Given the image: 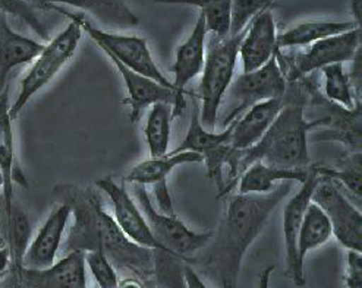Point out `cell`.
Here are the masks:
<instances>
[{"label": "cell", "mask_w": 362, "mask_h": 288, "mask_svg": "<svg viewBox=\"0 0 362 288\" xmlns=\"http://www.w3.org/2000/svg\"><path fill=\"white\" fill-rule=\"evenodd\" d=\"M11 266V253L8 248H0V277H4Z\"/></svg>", "instance_id": "38"}, {"label": "cell", "mask_w": 362, "mask_h": 288, "mask_svg": "<svg viewBox=\"0 0 362 288\" xmlns=\"http://www.w3.org/2000/svg\"><path fill=\"white\" fill-rule=\"evenodd\" d=\"M28 2L35 9L42 11L49 5L81 9L109 27L132 28L139 24V18L128 6L127 0H28Z\"/></svg>", "instance_id": "23"}, {"label": "cell", "mask_w": 362, "mask_h": 288, "mask_svg": "<svg viewBox=\"0 0 362 288\" xmlns=\"http://www.w3.org/2000/svg\"><path fill=\"white\" fill-rule=\"evenodd\" d=\"M307 102L308 92L303 79L288 82L285 106L273 125L254 147L240 151L239 176L255 161L292 170H303L311 166L308 133L320 128H327L330 117L321 116L315 120H307L304 113Z\"/></svg>", "instance_id": "3"}, {"label": "cell", "mask_w": 362, "mask_h": 288, "mask_svg": "<svg viewBox=\"0 0 362 288\" xmlns=\"http://www.w3.org/2000/svg\"><path fill=\"white\" fill-rule=\"evenodd\" d=\"M318 180L317 164L311 166L308 179L300 183V189L289 199L284 208V239H285V251H286V274L291 277L292 282L296 287L305 285L304 265L298 259V234L303 222L305 210L311 202V196Z\"/></svg>", "instance_id": "15"}, {"label": "cell", "mask_w": 362, "mask_h": 288, "mask_svg": "<svg viewBox=\"0 0 362 288\" xmlns=\"http://www.w3.org/2000/svg\"><path fill=\"white\" fill-rule=\"evenodd\" d=\"M286 88L288 80L279 66L274 53L264 66L248 73L243 72V75L232 80L226 92L230 101V110H228L226 117L223 119V126L226 128L230 125L232 121L243 116L252 106L258 104V102L284 98Z\"/></svg>", "instance_id": "10"}, {"label": "cell", "mask_w": 362, "mask_h": 288, "mask_svg": "<svg viewBox=\"0 0 362 288\" xmlns=\"http://www.w3.org/2000/svg\"><path fill=\"white\" fill-rule=\"evenodd\" d=\"M245 31L238 35L207 38L206 64L199 84V120L206 129L214 131L222 101L230 87L239 59V46Z\"/></svg>", "instance_id": "5"}, {"label": "cell", "mask_w": 362, "mask_h": 288, "mask_svg": "<svg viewBox=\"0 0 362 288\" xmlns=\"http://www.w3.org/2000/svg\"><path fill=\"white\" fill-rule=\"evenodd\" d=\"M134 200L146 217L148 227L157 241L175 258L191 263V253L204 249L213 237V230L194 232L177 218L160 212L150 199L143 184H134Z\"/></svg>", "instance_id": "9"}, {"label": "cell", "mask_w": 362, "mask_h": 288, "mask_svg": "<svg viewBox=\"0 0 362 288\" xmlns=\"http://www.w3.org/2000/svg\"><path fill=\"white\" fill-rule=\"evenodd\" d=\"M18 288H88L84 252H68L49 268H21L15 274Z\"/></svg>", "instance_id": "16"}, {"label": "cell", "mask_w": 362, "mask_h": 288, "mask_svg": "<svg viewBox=\"0 0 362 288\" xmlns=\"http://www.w3.org/2000/svg\"><path fill=\"white\" fill-rule=\"evenodd\" d=\"M43 47L45 43L13 31L8 15L0 13V91L8 85L11 72L23 65L33 64Z\"/></svg>", "instance_id": "21"}, {"label": "cell", "mask_w": 362, "mask_h": 288, "mask_svg": "<svg viewBox=\"0 0 362 288\" xmlns=\"http://www.w3.org/2000/svg\"><path fill=\"white\" fill-rule=\"evenodd\" d=\"M300 79H303V84L308 92V101H311L314 107L329 110L325 116L330 117V125L321 132H317L313 136V140L340 142L344 143L349 152H361V100L356 101V106L354 109L348 110L329 101L320 91V87L313 76L308 75Z\"/></svg>", "instance_id": "12"}, {"label": "cell", "mask_w": 362, "mask_h": 288, "mask_svg": "<svg viewBox=\"0 0 362 288\" xmlns=\"http://www.w3.org/2000/svg\"><path fill=\"white\" fill-rule=\"evenodd\" d=\"M277 27L272 6L261 11L247 27L239 46L243 72L248 73L264 66L277 52Z\"/></svg>", "instance_id": "19"}, {"label": "cell", "mask_w": 362, "mask_h": 288, "mask_svg": "<svg viewBox=\"0 0 362 288\" xmlns=\"http://www.w3.org/2000/svg\"><path fill=\"white\" fill-rule=\"evenodd\" d=\"M295 181H284L263 195H232L225 215L206 246L203 268L222 288H236L240 266L250 246L269 222L273 211L286 199Z\"/></svg>", "instance_id": "1"}, {"label": "cell", "mask_w": 362, "mask_h": 288, "mask_svg": "<svg viewBox=\"0 0 362 288\" xmlns=\"http://www.w3.org/2000/svg\"><path fill=\"white\" fill-rule=\"evenodd\" d=\"M209 31L206 27L204 15L199 12L195 25L188 38L176 49L175 64L170 68L173 73L172 85L176 92V102L172 107L173 119L182 114L185 110V87L192 79L201 75L206 64Z\"/></svg>", "instance_id": "13"}, {"label": "cell", "mask_w": 362, "mask_h": 288, "mask_svg": "<svg viewBox=\"0 0 362 288\" xmlns=\"http://www.w3.org/2000/svg\"><path fill=\"white\" fill-rule=\"evenodd\" d=\"M285 106L284 98L267 100L248 109L243 116L233 121V129L230 136V145L235 150L244 151L264 136L273 121L279 116L280 110Z\"/></svg>", "instance_id": "22"}, {"label": "cell", "mask_w": 362, "mask_h": 288, "mask_svg": "<svg viewBox=\"0 0 362 288\" xmlns=\"http://www.w3.org/2000/svg\"><path fill=\"white\" fill-rule=\"evenodd\" d=\"M153 2L198 8L204 15L209 34L214 37H228L230 34L232 0H153Z\"/></svg>", "instance_id": "29"}, {"label": "cell", "mask_w": 362, "mask_h": 288, "mask_svg": "<svg viewBox=\"0 0 362 288\" xmlns=\"http://www.w3.org/2000/svg\"><path fill=\"white\" fill-rule=\"evenodd\" d=\"M233 129V121L222 132L209 131L199 120V107L197 101L191 110L189 126L184 140L179 143L172 152L191 151L203 157L207 167V176L216 181L218 188V196L229 195L235 183L239 179V158L240 151L232 148L230 136Z\"/></svg>", "instance_id": "4"}, {"label": "cell", "mask_w": 362, "mask_h": 288, "mask_svg": "<svg viewBox=\"0 0 362 288\" xmlns=\"http://www.w3.org/2000/svg\"><path fill=\"white\" fill-rule=\"evenodd\" d=\"M9 85L0 91V170L4 174V224L11 218L13 210V184L18 183L21 186H28L24 174L16 167V148H15V133L13 120L11 117V97Z\"/></svg>", "instance_id": "18"}, {"label": "cell", "mask_w": 362, "mask_h": 288, "mask_svg": "<svg viewBox=\"0 0 362 288\" xmlns=\"http://www.w3.org/2000/svg\"><path fill=\"white\" fill-rule=\"evenodd\" d=\"M273 4L274 0H232L230 35L244 32L258 13Z\"/></svg>", "instance_id": "32"}, {"label": "cell", "mask_w": 362, "mask_h": 288, "mask_svg": "<svg viewBox=\"0 0 362 288\" xmlns=\"http://www.w3.org/2000/svg\"><path fill=\"white\" fill-rule=\"evenodd\" d=\"M273 272H274V265L267 266V268L261 272L258 280V288H270V278Z\"/></svg>", "instance_id": "39"}, {"label": "cell", "mask_w": 362, "mask_h": 288, "mask_svg": "<svg viewBox=\"0 0 362 288\" xmlns=\"http://www.w3.org/2000/svg\"><path fill=\"white\" fill-rule=\"evenodd\" d=\"M0 13L19 18L45 41L50 40L46 25L42 23V19L38 18L37 9L28 2V0H0Z\"/></svg>", "instance_id": "33"}, {"label": "cell", "mask_w": 362, "mask_h": 288, "mask_svg": "<svg viewBox=\"0 0 362 288\" xmlns=\"http://www.w3.org/2000/svg\"><path fill=\"white\" fill-rule=\"evenodd\" d=\"M354 28H358L354 20H307V23H300L277 34L276 47L277 50L307 47L315 41L346 32Z\"/></svg>", "instance_id": "26"}, {"label": "cell", "mask_w": 362, "mask_h": 288, "mask_svg": "<svg viewBox=\"0 0 362 288\" xmlns=\"http://www.w3.org/2000/svg\"><path fill=\"white\" fill-rule=\"evenodd\" d=\"M59 202L71 207L74 224L64 248L66 252L103 251L113 265L136 272L139 277L154 274L153 251L131 241L119 229L115 218L105 210L102 198L91 188L60 184L54 188Z\"/></svg>", "instance_id": "2"}, {"label": "cell", "mask_w": 362, "mask_h": 288, "mask_svg": "<svg viewBox=\"0 0 362 288\" xmlns=\"http://www.w3.org/2000/svg\"><path fill=\"white\" fill-rule=\"evenodd\" d=\"M192 162H203V157L191 151L169 152L163 157L156 158L148 157L147 160L134 166L124 177V181L132 184H143V186H154L157 183L168 181V176L176 167Z\"/></svg>", "instance_id": "25"}, {"label": "cell", "mask_w": 362, "mask_h": 288, "mask_svg": "<svg viewBox=\"0 0 362 288\" xmlns=\"http://www.w3.org/2000/svg\"><path fill=\"white\" fill-rule=\"evenodd\" d=\"M351 13L358 28L362 25V0H351Z\"/></svg>", "instance_id": "37"}, {"label": "cell", "mask_w": 362, "mask_h": 288, "mask_svg": "<svg viewBox=\"0 0 362 288\" xmlns=\"http://www.w3.org/2000/svg\"><path fill=\"white\" fill-rule=\"evenodd\" d=\"M116 288H146V287L139 281V278H125L122 281H119Z\"/></svg>", "instance_id": "40"}, {"label": "cell", "mask_w": 362, "mask_h": 288, "mask_svg": "<svg viewBox=\"0 0 362 288\" xmlns=\"http://www.w3.org/2000/svg\"><path fill=\"white\" fill-rule=\"evenodd\" d=\"M154 288H160V287H154Z\"/></svg>", "instance_id": "42"}, {"label": "cell", "mask_w": 362, "mask_h": 288, "mask_svg": "<svg viewBox=\"0 0 362 288\" xmlns=\"http://www.w3.org/2000/svg\"><path fill=\"white\" fill-rule=\"evenodd\" d=\"M361 152H349L344 158L337 160L336 167L317 166L318 176L329 177L341 184L361 205L362 196V172H361Z\"/></svg>", "instance_id": "30"}, {"label": "cell", "mask_w": 362, "mask_h": 288, "mask_svg": "<svg viewBox=\"0 0 362 288\" xmlns=\"http://www.w3.org/2000/svg\"><path fill=\"white\" fill-rule=\"evenodd\" d=\"M333 237L332 224L326 212L321 210L318 205L310 202L305 210L303 222H300V229L298 234V259L304 265L305 256L315 251L320 246L326 244Z\"/></svg>", "instance_id": "27"}, {"label": "cell", "mask_w": 362, "mask_h": 288, "mask_svg": "<svg viewBox=\"0 0 362 288\" xmlns=\"http://www.w3.org/2000/svg\"><path fill=\"white\" fill-rule=\"evenodd\" d=\"M4 188V174H2V170H0V189Z\"/></svg>", "instance_id": "41"}, {"label": "cell", "mask_w": 362, "mask_h": 288, "mask_svg": "<svg viewBox=\"0 0 362 288\" xmlns=\"http://www.w3.org/2000/svg\"><path fill=\"white\" fill-rule=\"evenodd\" d=\"M311 172V166L303 170L281 169L267 166V164L255 161L248 166L239 176V193L243 195H263L272 192L284 181H300L304 183Z\"/></svg>", "instance_id": "24"}, {"label": "cell", "mask_w": 362, "mask_h": 288, "mask_svg": "<svg viewBox=\"0 0 362 288\" xmlns=\"http://www.w3.org/2000/svg\"><path fill=\"white\" fill-rule=\"evenodd\" d=\"M95 188L107 195L113 208L112 217L131 241L136 243L141 248L169 253L153 236L146 217L124 184H117L112 177H103L95 181Z\"/></svg>", "instance_id": "14"}, {"label": "cell", "mask_w": 362, "mask_h": 288, "mask_svg": "<svg viewBox=\"0 0 362 288\" xmlns=\"http://www.w3.org/2000/svg\"><path fill=\"white\" fill-rule=\"evenodd\" d=\"M117 72L124 79V84L128 91V98L124 100V104L129 106V120L136 123L144 109L151 107L156 102H168L172 107L176 102V92L170 88L160 85L158 82L139 75L124 64H120L115 57L107 56Z\"/></svg>", "instance_id": "20"}, {"label": "cell", "mask_w": 362, "mask_h": 288, "mask_svg": "<svg viewBox=\"0 0 362 288\" xmlns=\"http://www.w3.org/2000/svg\"><path fill=\"white\" fill-rule=\"evenodd\" d=\"M71 217L72 211L69 205L59 202L40 227L35 237L30 241L23 258V268L43 270L56 262Z\"/></svg>", "instance_id": "17"}, {"label": "cell", "mask_w": 362, "mask_h": 288, "mask_svg": "<svg viewBox=\"0 0 362 288\" xmlns=\"http://www.w3.org/2000/svg\"><path fill=\"white\" fill-rule=\"evenodd\" d=\"M311 202L323 210L330 220L333 236L351 252L362 253V214L361 210L340 191L337 183L318 176Z\"/></svg>", "instance_id": "11"}, {"label": "cell", "mask_w": 362, "mask_h": 288, "mask_svg": "<svg viewBox=\"0 0 362 288\" xmlns=\"http://www.w3.org/2000/svg\"><path fill=\"white\" fill-rule=\"evenodd\" d=\"M362 28H354L329 38L315 41L308 49L299 53H281L276 52L279 66L284 72L288 82L296 80L315 71H321L326 66L336 64L352 61L361 52Z\"/></svg>", "instance_id": "8"}, {"label": "cell", "mask_w": 362, "mask_h": 288, "mask_svg": "<svg viewBox=\"0 0 362 288\" xmlns=\"http://www.w3.org/2000/svg\"><path fill=\"white\" fill-rule=\"evenodd\" d=\"M184 280L187 288H209L203 278L195 272V270L189 263H184Z\"/></svg>", "instance_id": "36"}, {"label": "cell", "mask_w": 362, "mask_h": 288, "mask_svg": "<svg viewBox=\"0 0 362 288\" xmlns=\"http://www.w3.org/2000/svg\"><path fill=\"white\" fill-rule=\"evenodd\" d=\"M86 266L95 280L98 288H116L119 278L115 270V265L110 262L107 255L103 251H90L84 253Z\"/></svg>", "instance_id": "34"}, {"label": "cell", "mask_w": 362, "mask_h": 288, "mask_svg": "<svg viewBox=\"0 0 362 288\" xmlns=\"http://www.w3.org/2000/svg\"><path fill=\"white\" fill-rule=\"evenodd\" d=\"M323 73V95L334 102V104L345 107L348 110L356 106V101L354 97V88L349 73H346L344 65L336 64L321 69ZM361 100V98H359Z\"/></svg>", "instance_id": "31"}, {"label": "cell", "mask_w": 362, "mask_h": 288, "mask_svg": "<svg viewBox=\"0 0 362 288\" xmlns=\"http://www.w3.org/2000/svg\"><path fill=\"white\" fill-rule=\"evenodd\" d=\"M172 120V106L168 102H156L151 106L144 128L150 157L156 158L169 154Z\"/></svg>", "instance_id": "28"}, {"label": "cell", "mask_w": 362, "mask_h": 288, "mask_svg": "<svg viewBox=\"0 0 362 288\" xmlns=\"http://www.w3.org/2000/svg\"><path fill=\"white\" fill-rule=\"evenodd\" d=\"M43 11L57 12L66 16L69 20H75L81 27L83 32H87L94 43L106 53V56L115 57L131 71L158 82L160 85L173 90L172 80L168 79L166 75H163L162 71L157 68L150 47L144 38L100 30L90 23L84 13H74L64 6L49 5Z\"/></svg>", "instance_id": "6"}, {"label": "cell", "mask_w": 362, "mask_h": 288, "mask_svg": "<svg viewBox=\"0 0 362 288\" xmlns=\"http://www.w3.org/2000/svg\"><path fill=\"white\" fill-rule=\"evenodd\" d=\"M154 191V196H156V202L158 203V211L163 212L166 215H176L175 208H173V200L169 192V186H168V181H162V183H157L153 186Z\"/></svg>", "instance_id": "35"}, {"label": "cell", "mask_w": 362, "mask_h": 288, "mask_svg": "<svg viewBox=\"0 0 362 288\" xmlns=\"http://www.w3.org/2000/svg\"><path fill=\"white\" fill-rule=\"evenodd\" d=\"M81 37V27L75 20H71L64 31H60L56 37L47 41L42 53L33 60L30 71L19 82V91L15 97V101L11 102L9 109L12 120L21 114L31 98L45 87H47L54 76L74 57Z\"/></svg>", "instance_id": "7"}]
</instances>
